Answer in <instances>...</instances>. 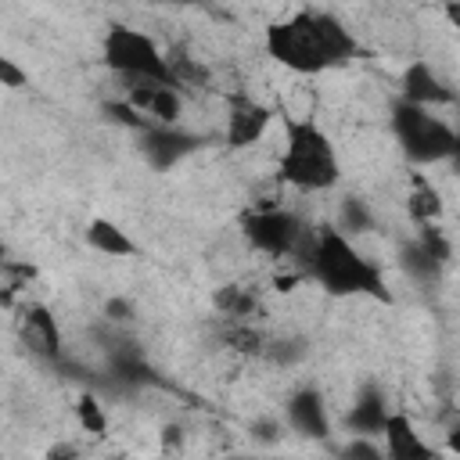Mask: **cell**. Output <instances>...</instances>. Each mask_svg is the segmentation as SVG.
<instances>
[{"label": "cell", "instance_id": "18", "mask_svg": "<svg viewBox=\"0 0 460 460\" xmlns=\"http://www.w3.org/2000/svg\"><path fill=\"white\" fill-rule=\"evenodd\" d=\"M212 305H216V313L226 316V320H248V316L259 309V298H255L248 288H241V284H223V288L212 295Z\"/></svg>", "mask_w": 460, "mask_h": 460}, {"label": "cell", "instance_id": "6", "mask_svg": "<svg viewBox=\"0 0 460 460\" xmlns=\"http://www.w3.org/2000/svg\"><path fill=\"white\" fill-rule=\"evenodd\" d=\"M241 234L255 252H262L270 259H288L295 252L298 237L305 234V223L291 208H280V205H262L259 208L255 205L252 212H244Z\"/></svg>", "mask_w": 460, "mask_h": 460}, {"label": "cell", "instance_id": "3", "mask_svg": "<svg viewBox=\"0 0 460 460\" xmlns=\"http://www.w3.org/2000/svg\"><path fill=\"white\" fill-rule=\"evenodd\" d=\"M277 176L295 190H327L338 183V151L313 119H284V151L277 162Z\"/></svg>", "mask_w": 460, "mask_h": 460}, {"label": "cell", "instance_id": "19", "mask_svg": "<svg viewBox=\"0 0 460 460\" xmlns=\"http://www.w3.org/2000/svg\"><path fill=\"white\" fill-rule=\"evenodd\" d=\"M402 270H406L410 277H417V280H435V277L442 273V262H438L420 241H410V244L402 248Z\"/></svg>", "mask_w": 460, "mask_h": 460}, {"label": "cell", "instance_id": "7", "mask_svg": "<svg viewBox=\"0 0 460 460\" xmlns=\"http://www.w3.org/2000/svg\"><path fill=\"white\" fill-rule=\"evenodd\" d=\"M126 101L140 115H147L155 126H176L180 115H183L180 83H169V79H129Z\"/></svg>", "mask_w": 460, "mask_h": 460}, {"label": "cell", "instance_id": "15", "mask_svg": "<svg viewBox=\"0 0 460 460\" xmlns=\"http://www.w3.org/2000/svg\"><path fill=\"white\" fill-rule=\"evenodd\" d=\"M86 244H90L93 252L108 255V259H129V255H137L133 237H129L119 223H111V219H104V216H93V219L86 223Z\"/></svg>", "mask_w": 460, "mask_h": 460}, {"label": "cell", "instance_id": "21", "mask_svg": "<svg viewBox=\"0 0 460 460\" xmlns=\"http://www.w3.org/2000/svg\"><path fill=\"white\" fill-rule=\"evenodd\" d=\"M338 230L356 237V234H367L370 230V208L359 201V198H345L341 208H338Z\"/></svg>", "mask_w": 460, "mask_h": 460}, {"label": "cell", "instance_id": "8", "mask_svg": "<svg viewBox=\"0 0 460 460\" xmlns=\"http://www.w3.org/2000/svg\"><path fill=\"white\" fill-rule=\"evenodd\" d=\"M18 334L29 352H36L43 359H61V327H58V316L43 302H29L22 309Z\"/></svg>", "mask_w": 460, "mask_h": 460}, {"label": "cell", "instance_id": "27", "mask_svg": "<svg viewBox=\"0 0 460 460\" xmlns=\"http://www.w3.org/2000/svg\"><path fill=\"white\" fill-rule=\"evenodd\" d=\"M442 14H446V22L460 32V0H446V7H442Z\"/></svg>", "mask_w": 460, "mask_h": 460}, {"label": "cell", "instance_id": "13", "mask_svg": "<svg viewBox=\"0 0 460 460\" xmlns=\"http://www.w3.org/2000/svg\"><path fill=\"white\" fill-rule=\"evenodd\" d=\"M402 97L406 101H413V104H428V108H435V104H449L453 101V93L442 86V79L431 72V65L428 61H410L406 68H402Z\"/></svg>", "mask_w": 460, "mask_h": 460}, {"label": "cell", "instance_id": "12", "mask_svg": "<svg viewBox=\"0 0 460 460\" xmlns=\"http://www.w3.org/2000/svg\"><path fill=\"white\" fill-rule=\"evenodd\" d=\"M385 456L392 460H420V456H435V449L420 438V431L413 428V420L406 413H388L385 420Z\"/></svg>", "mask_w": 460, "mask_h": 460}, {"label": "cell", "instance_id": "20", "mask_svg": "<svg viewBox=\"0 0 460 460\" xmlns=\"http://www.w3.org/2000/svg\"><path fill=\"white\" fill-rule=\"evenodd\" d=\"M75 420H79V428L90 431V435H104V431H108V413H104L101 399L90 395V392H83V395L75 399Z\"/></svg>", "mask_w": 460, "mask_h": 460}, {"label": "cell", "instance_id": "11", "mask_svg": "<svg viewBox=\"0 0 460 460\" xmlns=\"http://www.w3.org/2000/svg\"><path fill=\"white\" fill-rule=\"evenodd\" d=\"M288 424L305 438H327L331 435V413L316 388H298L288 399Z\"/></svg>", "mask_w": 460, "mask_h": 460}, {"label": "cell", "instance_id": "23", "mask_svg": "<svg viewBox=\"0 0 460 460\" xmlns=\"http://www.w3.org/2000/svg\"><path fill=\"white\" fill-rule=\"evenodd\" d=\"M417 241H420V244H424V248H428V252H431V255H435L442 266L449 262V255H453V244H449V237H446V234H442L435 223H420V234H417Z\"/></svg>", "mask_w": 460, "mask_h": 460}, {"label": "cell", "instance_id": "28", "mask_svg": "<svg viewBox=\"0 0 460 460\" xmlns=\"http://www.w3.org/2000/svg\"><path fill=\"white\" fill-rule=\"evenodd\" d=\"M446 449L460 456V420H453V424H449V431H446Z\"/></svg>", "mask_w": 460, "mask_h": 460}, {"label": "cell", "instance_id": "10", "mask_svg": "<svg viewBox=\"0 0 460 460\" xmlns=\"http://www.w3.org/2000/svg\"><path fill=\"white\" fill-rule=\"evenodd\" d=\"M270 126V108L252 101L248 93H234L226 101V144L230 147H252Z\"/></svg>", "mask_w": 460, "mask_h": 460}, {"label": "cell", "instance_id": "17", "mask_svg": "<svg viewBox=\"0 0 460 460\" xmlns=\"http://www.w3.org/2000/svg\"><path fill=\"white\" fill-rule=\"evenodd\" d=\"M223 341L230 349L244 352V356H266V349H270V338L255 323H248V320H226V316H223Z\"/></svg>", "mask_w": 460, "mask_h": 460}, {"label": "cell", "instance_id": "26", "mask_svg": "<svg viewBox=\"0 0 460 460\" xmlns=\"http://www.w3.org/2000/svg\"><path fill=\"white\" fill-rule=\"evenodd\" d=\"M104 316L115 320V323H122V320L133 316V305H129L126 298H108V302H104Z\"/></svg>", "mask_w": 460, "mask_h": 460}, {"label": "cell", "instance_id": "30", "mask_svg": "<svg viewBox=\"0 0 460 460\" xmlns=\"http://www.w3.org/2000/svg\"><path fill=\"white\" fill-rule=\"evenodd\" d=\"M456 169H460V129H456V151H453V158H449Z\"/></svg>", "mask_w": 460, "mask_h": 460}, {"label": "cell", "instance_id": "25", "mask_svg": "<svg viewBox=\"0 0 460 460\" xmlns=\"http://www.w3.org/2000/svg\"><path fill=\"white\" fill-rule=\"evenodd\" d=\"M0 83L11 90H22V86H29V72H22L11 58H0Z\"/></svg>", "mask_w": 460, "mask_h": 460}, {"label": "cell", "instance_id": "29", "mask_svg": "<svg viewBox=\"0 0 460 460\" xmlns=\"http://www.w3.org/2000/svg\"><path fill=\"white\" fill-rule=\"evenodd\" d=\"M169 446H180V428H165V449Z\"/></svg>", "mask_w": 460, "mask_h": 460}, {"label": "cell", "instance_id": "14", "mask_svg": "<svg viewBox=\"0 0 460 460\" xmlns=\"http://www.w3.org/2000/svg\"><path fill=\"white\" fill-rule=\"evenodd\" d=\"M385 420H388V406H385V395L377 385H367L356 402L349 406L345 413V428L352 435H381L385 431Z\"/></svg>", "mask_w": 460, "mask_h": 460}, {"label": "cell", "instance_id": "5", "mask_svg": "<svg viewBox=\"0 0 460 460\" xmlns=\"http://www.w3.org/2000/svg\"><path fill=\"white\" fill-rule=\"evenodd\" d=\"M101 58L111 72H119L126 79H169V83H176L169 54L144 29L111 25L101 40Z\"/></svg>", "mask_w": 460, "mask_h": 460}, {"label": "cell", "instance_id": "16", "mask_svg": "<svg viewBox=\"0 0 460 460\" xmlns=\"http://www.w3.org/2000/svg\"><path fill=\"white\" fill-rule=\"evenodd\" d=\"M406 212H410V219L420 226V223H438V216H442V194L417 172L413 176V187H410V194H406Z\"/></svg>", "mask_w": 460, "mask_h": 460}, {"label": "cell", "instance_id": "9", "mask_svg": "<svg viewBox=\"0 0 460 460\" xmlns=\"http://www.w3.org/2000/svg\"><path fill=\"white\" fill-rule=\"evenodd\" d=\"M144 140H140V147H144V158L155 165V169H172V165H180L190 151H198V137L194 133H187V129H180V126H151V129H144L140 133Z\"/></svg>", "mask_w": 460, "mask_h": 460}, {"label": "cell", "instance_id": "1", "mask_svg": "<svg viewBox=\"0 0 460 460\" xmlns=\"http://www.w3.org/2000/svg\"><path fill=\"white\" fill-rule=\"evenodd\" d=\"M266 54L298 75H316L356 58L352 32L327 11H298L266 29Z\"/></svg>", "mask_w": 460, "mask_h": 460}, {"label": "cell", "instance_id": "22", "mask_svg": "<svg viewBox=\"0 0 460 460\" xmlns=\"http://www.w3.org/2000/svg\"><path fill=\"white\" fill-rule=\"evenodd\" d=\"M101 111H104L115 126H126V129H133V133H144V129H151V126H155V122H151L147 115H140L129 101H104V104H101Z\"/></svg>", "mask_w": 460, "mask_h": 460}, {"label": "cell", "instance_id": "4", "mask_svg": "<svg viewBox=\"0 0 460 460\" xmlns=\"http://www.w3.org/2000/svg\"><path fill=\"white\" fill-rule=\"evenodd\" d=\"M392 133L402 147V155L417 165L428 162H449L456 151V129L449 122H442L428 104H413V101H395L392 108Z\"/></svg>", "mask_w": 460, "mask_h": 460}, {"label": "cell", "instance_id": "24", "mask_svg": "<svg viewBox=\"0 0 460 460\" xmlns=\"http://www.w3.org/2000/svg\"><path fill=\"white\" fill-rule=\"evenodd\" d=\"M341 453H345V456H367V460H381V453H385V449L374 442V435H356L352 442H345V446H341Z\"/></svg>", "mask_w": 460, "mask_h": 460}, {"label": "cell", "instance_id": "2", "mask_svg": "<svg viewBox=\"0 0 460 460\" xmlns=\"http://www.w3.org/2000/svg\"><path fill=\"white\" fill-rule=\"evenodd\" d=\"M309 277L327 295H338V298L367 295V298L392 302V291H388V280H385L381 266H374L352 244V237L341 234L338 226H320L316 230V252H313V262H309Z\"/></svg>", "mask_w": 460, "mask_h": 460}]
</instances>
